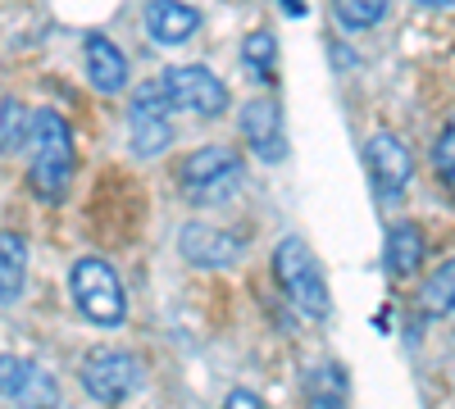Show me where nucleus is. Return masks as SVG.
Segmentation results:
<instances>
[{
  "mask_svg": "<svg viewBox=\"0 0 455 409\" xmlns=\"http://www.w3.org/2000/svg\"><path fill=\"white\" fill-rule=\"evenodd\" d=\"M178 250H182L187 264H196V269H228V264H237L242 241L233 232L214 228V223H187L182 237H178Z\"/></svg>",
  "mask_w": 455,
  "mask_h": 409,
  "instance_id": "10",
  "label": "nucleus"
},
{
  "mask_svg": "<svg viewBox=\"0 0 455 409\" xmlns=\"http://www.w3.org/2000/svg\"><path fill=\"white\" fill-rule=\"evenodd\" d=\"M32 114L14 100V96H5V155H19L23 146H28V137H32V123H28Z\"/></svg>",
  "mask_w": 455,
  "mask_h": 409,
  "instance_id": "20",
  "label": "nucleus"
},
{
  "mask_svg": "<svg viewBox=\"0 0 455 409\" xmlns=\"http://www.w3.org/2000/svg\"><path fill=\"white\" fill-rule=\"evenodd\" d=\"M178 187L182 201L192 205H228L242 187V160L228 146H201L178 164Z\"/></svg>",
  "mask_w": 455,
  "mask_h": 409,
  "instance_id": "3",
  "label": "nucleus"
},
{
  "mask_svg": "<svg viewBox=\"0 0 455 409\" xmlns=\"http://www.w3.org/2000/svg\"><path fill=\"white\" fill-rule=\"evenodd\" d=\"M237 123H242V137L255 151V160L278 164L287 155V141H283V123H278V105L274 100H246Z\"/></svg>",
  "mask_w": 455,
  "mask_h": 409,
  "instance_id": "11",
  "label": "nucleus"
},
{
  "mask_svg": "<svg viewBox=\"0 0 455 409\" xmlns=\"http://www.w3.org/2000/svg\"><path fill=\"white\" fill-rule=\"evenodd\" d=\"M419 310L442 319V314H455V255L446 259L442 269H433V278L424 282L419 291Z\"/></svg>",
  "mask_w": 455,
  "mask_h": 409,
  "instance_id": "16",
  "label": "nucleus"
},
{
  "mask_svg": "<svg viewBox=\"0 0 455 409\" xmlns=\"http://www.w3.org/2000/svg\"><path fill=\"white\" fill-rule=\"evenodd\" d=\"M28 151H32V164H28V182L36 201H64L68 182H73V137H68V123L55 114V109H36L32 114V137H28Z\"/></svg>",
  "mask_w": 455,
  "mask_h": 409,
  "instance_id": "1",
  "label": "nucleus"
},
{
  "mask_svg": "<svg viewBox=\"0 0 455 409\" xmlns=\"http://www.w3.org/2000/svg\"><path fill=\"white\" fill-rule=\"evenodd\" d=\"M23 264H28V250L19 232H0V301L14 305L19 291H23Z\"/></svg>",
  "mask_w": 455,
  "mask_h": 409,
  "instance_id": "15",
  "label": "nucleus"
},
{
  "mask_svg": "<svg viewBox=\"0 0 455 409\" xmlns=\"http://www.w3.org/2000/svg\"><path fill=\"white\" fill-rule=\"evenodd\" d=\"M141 23H146V36L156 46H182L187 36L201 28V14L187 5V0H150Z\"/></svg>",
  "mask_w": 455,
  "mask_h": 409,
  "instance_id": "12",
  "label": "nucleus"
},
{
  "mask_svg": "<svg viewBox=\"0 0 455 409\" xmlns=\"http://www.w3.org/2000/svg\"><path fill=\"white\" fill-rule=\"evenodd\" d=\"M274 278L283 287L287 301L306 314V319H328L332 314V295H328V282L319 273V259L310 255V246L300 237H283L278 250H274Z\"/></svg>",
  "mask_w": 455,
  "mask_h": 409,
  "instance_id": "2",
  "label": "nucleus"
},
{
  "mask_svg": "<svg viewBox=\"0 0 455 409\" xmlns=\"http://www.w3.org/2000/svg\"><path fill=\"white\" fill-rule=\"evenodd\" d=\"M383 259H387V273L392 278H410L414 269L424 264V232L414 223H396L383 241Z\"/></svg>",
  "mask_w": 455,
  "mask_h": 409,
  "instance_id": "14",
  "label": "nucleus"
},
{
  "mask_svg": "<svg viewBox=\"0 0 455 409\" xmlns=\"http://www.w3.org/2000/svg\"><path fill=\"white\" fill-rule=\"evenodd\" d=\"M433 169H437L442 187H446L451 201H455V123H446V132H442L437 146H433Z\"/></svg>",
  "mask_w": 455,
  "mask_h": 409,
  "instance_id": "21",
  "label": "nucleus"
},
{
  "mask_svg": "<svg viewBox=\"0 0 455 409\" xmlns=\"http://www.w3.org/2000/svg\"><path fill=\"white\" fill-rule=\"evenodd\" d=\"M0 374H5V396L19 409H60V387L46 368H36L32 359H0Z\"/></svg>",
  "mask_w": 455,
  "mask_h": 409,
  "instance_id": "9",
  "label": "nucleus"
},
{
  "mask_svg": "<svg viewBox=\"0 0 455 409\" xmlns=\"http://www.w3.org/2000/svg\"><path fill=\"white\" fill-rule=\"evenodd\" d=\"M387 5L392 0H332V14H337V23L347 32H364L373 23H383Z\"/></svg>",
  "mask_w": 455,
  "mask_h": 409,
  "instance_id": "18",
  "label": "nucleus"
},
{
  "mask_svg": "<svg viewBox=\"0 0 455 409\" xmlns=\"http://www.w3.org/2000/svg\"><path fill=\"white\" fill-rule=\"evenodd\" d=\"M446 409H455V405H446Z\"/></svg>",
  "mask_w": 455,
  "mask_h": 409,
  "instance_id": "25",
  "label": "nucleus"
},
{
  "mask_svg": "<svg viewBox=\"0 0 455 409\" xmlns=\"http://www.w3.org/2000/svg\"><path fill=\"white\" fill-rule=\"evenodd\" d=\"M278 5H283L291 19H300V14H306V5H300V0H278Z\"/></svg>",
  "mask_w": 455,
  "mask_h": 409,
  "instance_id": "23",
  "label": "nucleus"
},
{
  "mask_svg": "<svg viewBox=\"0 0 455 409\" xmlns=\"http://www.w3.org/2000/svg\"><path fill=\"white\" fill-rule=\"evenodd\" d=\"M164 91L173 100V109H182V114H196V119H219L228 109V87L214 78L210 68L201 64H178L164 73Z\"/></svg>",
  "mask_w": 455,
  "mask_h": 409,
  "instance_id": "7",
  "label": "nucleus"
},
{
  "mask_svg": "<svg viewBox=\"0 0 455 409\" xmlns=\"http://www.w3.org/2000/svg\"><path fill=\"white\" fill-rule=\"evenodd\" d=\"M419 5H433V10H446V5H455V0H419Z\"/></svg>",
  "mask_w": 455,
  "mask_h": 409,
  "instance_id": "24",
  "label": "nucleus"
},
{
  "mask_svg": "<svg viewBox=\"0 0 455 409\" xmlns=\"http://www.w3.org/2000/svg\"><path fill=\"white\" fill-rule=\"evenodd\" d=\"M141 378L146 368L128 350H92L83 359V391L100 405H124L128 396L141 391Z\"/></svg>",
  "mask_w": 455,
  "mask_h": 409,
  "instance_id": "5",
  "label": "nucleus"
},
{
  "mask_svg": "<svg viewBox=\"0 0 455 409\" xmlns=\"http://www.w3.org/2000/svg\"><path fill=\"white\" fill-rule=\"evenodd\" d=\"M223 409H264V405H259V396H255V391H242V387H237V391H228Z\"/></svg>",
  "mask_w": 455,
  "mask_h": 409,
  "instance_id": "22",
  "label": "nucleus"
},
{
  "mask_svg": "<svg viewBox=\"0 0 455 409\" xmlns=\"http://www.w3.org/2000/svg\"><path fill=\"white\" fill-rule=\"evenodd\" d=\"M306 391H310V409H347V378L332 364L315 368L306 378Z\"/></svg>",
  "mask_w": 455,
  "mask_h": 409,
  "instance_id": "17",
  "label": "nucleus"
},
{
  "mask_svg": "<svg viewBox=\"0 0 455 409\" xmlns=\"http://www.w3.org/2000/svg\"><path fill=\"white\" fill-rule=\"evenodd\" d=\"M364 164H369V177H373V192L378 201H401L405 187H410V151L396 132H373L364 141Z\"/></svg>",
  "mask_w": 455,
  "mask_h": 409,
  "instance_id": "8",
  "label": "nucleus"
},
{
  "mask_svg": "<svg viewBox=\"0 0 455 409\" xmlns=\"http://www.w3.org/2000/svg\"><path fill=\"white\" fill-rule=\"evenodd\" d=\"M83 51H87V78H92L96 91L114 96V91H124V87H128V59H124V51L114 46L109 36L92 32L87 42H83Z\"/></svg>",
  "mask_w": 455,
  "mask_h": 409,
  "instance_id": "13",
  "label": "nucleus"
},
{
  "mask_svg": "<svg viewBox=\"0 0 455 409\" xmlns=\"http://www.w3.org/2000/svg\"><path fill=\"white\" fill-rule=\"evenodd\" d=\"M169 109H173V100H169V91H164L160 78H156V83H141V87L132 91L128 141H132V151H137L141 160L160 155L164 146H169V137H173V128H169Z\"/></svg>",
  "mask_w": 455,
  "mask_h": 409,
  "instance_id": "6",
  "label": "nucleus"
},
{
  "mask_svg": "<svg viewBox=\"0 0 455 409\" xmlns=\"http://www.w3.org/2000/svg\"><path fill=\"white\" fill-rule=\"evenodd\" d=\"M242 59L251 64V73L259 83H274V64H278V42H274V32H251L246 42H242Z\"/></svg>",
  "mask_w": 455,
  "mask_h": 409,
  "instance_id": "19",
  "label": "nucleus"
},
{
  "mask_svg": "<svg viewBox=\"0 0 455 409\" xmlns=\"http://www.w3.org/2000/svg\"><path fill=\"white\" fill-rule=\"evenodd\" d=\"M68 287H73V301L78 310L96 323V327H119L124 314H128V301H124V287H119V273H114L105 259L87 255L73 264L68 273Z\"/></svg>",
  "mask_w": 455,
  "mask_h": 409,
  "instance_id": "4",
  "label": "nucleus"
}]
</instances>
